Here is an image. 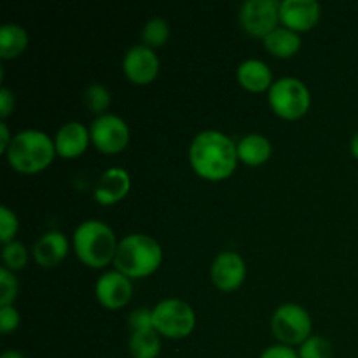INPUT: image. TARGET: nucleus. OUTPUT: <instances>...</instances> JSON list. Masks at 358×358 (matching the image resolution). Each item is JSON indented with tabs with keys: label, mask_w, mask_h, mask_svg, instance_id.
Here are the masks:
<instances>
[{
	"label": "nucleus",
	"mask_w": 358,
	"mask_h": 358,
	"mask_svg": "<svg viewBox=\"0 0 358 358\" xmlns=\"http://www.w3.org/2000/svg\"><path fill=\"white\" fill-rule=\"evenodd\" d=\"M192 170L206 180H224L236 170L238 147L226 133L205 129L189 145Z\"/></svg>",
	"instance_id": "obj_1"
},
{
	"label": "nucleus",
	"mask_w": 358,
	"mask_h": 358,
	"mask_svg": "<svg viewBox=\"0 0 358 358\" xmlns=\"http://www.w3.org/2000/svg\"><path fill=\"white\" fill-rule=\"evenodd\" d=\"M73 250L83 264L100 269L114 262L117 252V238L112 227L103 220H84L73 231Z\"/></svg>",
	"instance_id": "obj_2"
},
{
	"label": "nucleus",
	"mask_w": 358,
	"mask_h": 358,
	"mask_svg": "<svg viewBox=\"0 0 358 358\" xmlns=\"http://www.w3.org/2000/svg\"><path fill=\"white\" fill-rule=\"evenodd\" d=\"M6 156L13 170L23 175L38 173L55 159V140L41 129H23L13 136Z\"/></svg>",
	"instance_id": "obj_3"
},
{
	"label": "nucleus",
	"mask_w": 358,
	"mask_h": 358,
	"mask_svg": "<svg viewBox=\"0 0 358 358\" xmlns=\"http://www.w3.org/2000/svg\"><path fill=\"white\" fill-rule=\"evenodd\" d=\"M163 262V248L156 238L133 233L122 238L115 252L114 266L128 278H145L157 271Z\"/></svg>",
	"instance_id": "obj_4"
},
{
	"label": "nucleus",
	"mask_w": 358,
	"mask_h": 358,
	"mask_svg": "<svg viewBox=\"0 0 358 358\" xmlns=\"http://www.w3.org/2000/svg\"><path fill=\"white\" fill-rule=\"evenodd\" d=\"M269 107L276 115L289 121L303 117L311 105V93L297 77H282L268 91Z\"/></svg>",
	"instance_id": "obj_5"
},
{
	"label": "nucleus",
	"mask_w": 358,
	"mask_h": 358,
	"mask_svg": "<svg viewBox=\"0 0 358 358\" xmlns=\"http://www.w3.org/2000/svg\"><path fill=\"white\" fill-rule=\"evenodd\" d=\"M154 329L168 339H184L194 331L196 313L185 301L170 297L157 303L152 310Z\"/></svg>",
	"instance_id": "obj_6"
},
{
	"label": "nucleus",
	"mask_w": 358,
	"mask_h": 358,
	"mask_svg": "<svg viewBox=\"0 0 358 358\" xmlns=\"http://www.w3.org/2000/svg\"><path fill=\"white\" fill-rule=\"evenodd\" d=\"M311 317L306 308L296 303L280 304L271 317V331L280 345H303L311 336Z\"/></svg>",
	"instance_id": "obj_7"
},
{
	"label": "nucleus",
	"mask_w": 358,
	"mask_h": 358,
	"mask_svg": "<svg viewBox=\"0 0 358 358\" xmlns=\"http://www.w3.org/2000/svg\"><path fill=\"white\" fill-rule=\"evenodd\" d=\"M91 143L103 154H119L129 143V126L119 115H98L90 126Z\"/></svg>",
	"instance_id": "obj_8"
},
{
	"label": "nucleus",
	"mask_w": 358,
	"mask_h": 358,
	"mask_svg": "<svg viewBox=\"0 0 358 358\" xmlns=\"http://www.w3.org/2000/svg\"><path fill=\"white\" fill-rule=\"evenodd\" d=\"M280 2L276 0H247L240 9V23L247 34L266 38L278 28Z\"/></svg>",
	"instance_id": "obj_9"
},
{
	"label": "nucleus",
	"mask_w": 358,
	"mask_h": 358,
	"mask_svg": "<svg viewBox=\"0 0 358 358\" xmlns=\"http://www.w3.org/2000/svg\"><path fill=\"white\" fill-rule=\"evenodd\" d=\"M122 72L133 84L145 86L159 73V58L149 45H131L122 58Z\"/></svg>",
	"instance_id": "obj_10"
},
{
	"label": "nucleus",
	"mask_w": 358,
	"mask_h": 358,
	"mask_svg": "<svg viewBox=\"0 0 358 358\" xmlns=\"http://www.w3.org/2000/svg\"><path fill=\"white\" fill-rule=\"evenodd\" d=\"M98 303L107 310H121L131 301L133 285L131 278L122 275L121 271H107L98 278L94 285Z\"/></svg>",
	"instance_id": "obj_11"
},
{
	"label": "nucleus",
	"mask_w": 358,
	"mask_h": 358,
	"mask_svg": "<svg viewBox=\"0 0 358 358\" xmlns=\"http://www.w3.org/2000/svg\"><path fill=\"white\" fill-rule=\"evenodd\" d=\"M210 276L217 289L222 292H233L243 285L245 276H247V266H245L243 257L236 252H220L213 261Z\"/></svg>",
	"instance_id": "obj_12"
},
{
	"label": "nucleus",
	"mask_w": 358,
	"mask_h": 358,
	"mask_svg": "<svg viewBox=\"0 0 358 358\" xmlns=\"http://www.w3.org/2000/svg\"><path fill=\"white\" fill-rule=\"evenodd\" d=\"M320 3L317 0H283L280 2V21L294 31H308L320 20Z\"/></svg>",
	"instance_id": "obj_13"
},
{
	"label": "nucleus",
	"mask_w": 358,
	"mask_h": 358,
	"mask_svg": "<svg viewBox=\"0 0 358 358\" xmlns=\"http://www.w3.org/2000/svg\"><path fill=\"white\" fill-rule=\"evenodd\" d=\"M131 189V177L121 166H114L105 170L94 185V199L100 205H115L128 196Z\"/></svg>",
	"instance_id": "obj_14"
},
{
	"label": "nucleus",
	"mask_w": 358,
	"mask_h": 358,
	"mask_svg": "<svg viewBox=\"0 0 358 358\" xmlns=\"http://www.w3.org/2000/svg\"><path fill=\"white\" fill-rule=\"evenodd\" d=\"M91 142L90 129L79 121L65 122L55 136L56 154L63 159H76L83 156Z\"/></svg>",
	"instance_id": "obj_15"
},
{
	"label": "nucleus",
	"mask_w": 358,
	"mask_h": 358,
	"mask_svg": "<svg viewBox=\"0 0 358 358\" xmlns=\"http://www.w3.org/2000/svg\"><path fill=\"white\" fill-rule=\"evenodd\" d=\"M69 252V238L62 231H48L34 245V259L42 268H55Z\"/></svg>",
	"instance_id": "obj_16"
},
{
	"label": "nucleus",
	"mask_w": 358,
	"mask_h": 358,
	"mask_svg": "<svg viewBox=\"0 0 358 358\" xmlns=\"http://www.w3.org/2000/svg\"><path fill=\"white\" fill-rule=\"evenodd\" d=\"M236 77L241 87H245L250 93L269 91V87L275 83L268 63L257 58H248L245 62H241L236 70Z\"/></svg>",
	"instance_id": "obj_17"
},
{
	"label": "nucleus",
	"mask_w": 358,
	"mask_h": 358,
	"mask_svg": "<svg viewBox=\"0 0 358 358\" xmlns=\"http://www.w3.org/2000/svg\"><path fill=\"white\" fill-rule=\"evenodd\" d=\"M236 147L238 159L243 161L248 166H261V164H264L273 154L271 142H269L268 136L261 135V133L245 135L243 138L236 143Z\"/></svg>",
	"instance_id": "obj_18"
},
{
	"label": "nucleus",
	"mask_w": 358,
	"mask_h": 358,
	"mask_svg": "<svg viewBox=\"0 0 358 358\" xmlns=\"http://www.w3.org/2000/svg\"><path fill=\"white\" fill-rule=\"evenodd\" d=\"M264 48L276 58H290L301 49V37L290 28L278 27L264 38Z\"/></svg>",
	"instance_id": "obj_19"
},
{
	"label": "nucleus",
	"mask_w": 358,
	"mask_h": 358,
	"mask_svg": "<svg viewBox=\"0 0 358 358\" xmlns=\"http://www.w3.org/2000/svg\"><path fill=\"white\" fill-rule=\"evenodd\" d=\"M28 34L21 24L6 23L0 27V58L14 59L27 49Z\"/></svg>",
	"instance_id": "obj_20"
},
{
	"label": "nucleus",
	"mask_w": 358,
	"mask_h": 358,
	"mask_svg": "<svg viewBox=\"0 0 358 358\" xmlns=\"http://www.w3.org/2000/svg\"><path fill=\"white\" fill-rule=\"evenodd\" d=\"M133 358H157L161 353V339L156 331L131 332L128 341Z\"/></svg>",
	"instance_id": "obj_21"
},
{
	"label": "nucleus",
	"mask_w": 358,
	"mask_h": 358,
	"mask_svg": "<svg viewBox=\"0 0 358 358\" xmlns=\"http://www.w3.org/2000/svg\"><path fill=\"white\" fill-rule=\"evenodd\" d=\"M168 37H170V24L164 17H150L142 30L143 44L152 49L164 45Z\"/></svg>",
	"instance_id": "obj_22"
},
{
	"label": "nucleus",
	"mask_w": 358,
	"mask_h": 358,
	"mask_svg": "<svg viewBox=\"0 0 358 358\" xmlns=\"http://www.w3.org/2000/svg\"><path fill=\"white\" fill-rule=\"evenodd\" d=\"M84 105L90 108L93 114L103 115L107 114L108 107H110V93H108L107 87L103 84H91L84 91Z\"/></svg>",
	"instance_id": "obj_23"
},
{
	"label": "nucleus",
	"mask_w": 358,
	"mask_h": 358,
	"mask_svg": "<svg viewBox=\"0 0 358 358\" xmlns=\"http://www.w3.org/2000/svg\"><path fill=\"white\" fill-rule=\"evenodd\" d=\"M2 261H3V268H7L9 271H20L27 266L28 262V250L21 241H9V243L3 245L2 248Z\"/></svg>",
	"instance_id": "obj_24"
},
{
	"label": "nucleus",
	"mask_w": 358,
	"mask_h": 358,
	"mask_svg": "<svg viewBox=\"0 0 358 358\" xmlns=\"http://www.w3.org/2000/svg\"><path fill=\"white\" fill-rule=\"evenodd\" d=\"M297 353L299 358H332V345L324 336H310Z\"/></svg>",
	"instance_id": "obj_25"
},
{
	"label": "nucleus",
	"mask_w": 358,
	"mask_h": 358,
	"mask_svg": "<svg viewBox=\"0 0 358 358\" xmlns=\"http://www.w3.org/2000/svg\"><path fill=\"white\" fill-rule=\"evenodd\" d=\"M17 278L7 268L0 269V306H13L17 297Z\"/></svg>",
	"instance_id": "obj_26"
},
{
	"label": "nucleus",
	"mask_w": 358,
	"mask_h": 358,
	"mask_svg": "<svg viewBox=\"0 0 358 358\" xmlns=\"http://www.w3.org/2000/svg\"><path fill=\"white\" fill-rule=\"evenodd\" d=\"M17 227H20V222H17L16 213L9 206H2L0 208V240L3 245L14 240Z\"/></svg>",
	"instance_id": "obj_27"
},
{
	"label": "nucleus",
	"mask_w": 358,
	"mask_h": 358,
	"mask_svg": "<svg viewBox=\"0 0 358 358\" xmlns=\"http://www.w3.org/2000/svg\"><path fill=\"white\" fill-rule=\"evenodd\" d=\"M128 327L131 329V332L156 331L154 329L152 310H149V308H136V310H133L128 317Z\"/></svg>",
	"instance_id": "obj_28"
},
{
	"label": "nucleus",
	"mask_w": 358,
	"mask_h": 358,
	"mask_svg": "<svg viewBox=\"0 0 358 358\" xmlns=\"http://www.w3.org/2000/svg\"><path fill=\"white\" fill-rule=\"evenodd\" d=\"M21 317L14 306H0V332L9 334L20 327Z\"/></svg>",
	"instance_id": "obj_29"
},
{
	"label": "nucleus",
	"mask_w": 358,
	"mask_h": 358,
	"mask_svg": "<svg viewBox=\"0 0 358 358\" xmlns=\"http://www.w3.org/2000/svg\"><path fill=\"white\" fill-rule=\"evenodd\" d=\"M259 358H299V353H297L292 346L275 345L269 346L268 350H264Z\"/></svg>",
	"instance_id": "obj_30"
},
{
	"label": "nucleus",
	"mask_w": 358,
	"mask_h": 358,
	"mask_svg": "<svg viewBox=\"0 0 358 358\" xmlns=\"http://www.w3.org/2000/svg\"><path fill=\"white\" fill-rule=\"evenodd\" d=\"M14 103H16V100H14L13 91L9 87H2L0 90V117H2V121L9 117L14 108Z\"/></svg>",
	"instance_id": "obj_31"
},
{
	"label": "nucleus",
	"mask_w": 358,
	"mask_h": 358,
	"mask_svg": "<svg viewBox=\"0 0 358 358\" xmlns=\"http://www.w3.org/2000/svg\"><path fill=\"white\" fill-rule=\"evenodd\" d=\"M10 142H13V136H10L9 128H7L6 122H0V152L6 154L9 149Z\"/></svg>",
	"instance_id": "obj_32"
},
{
	"label": "nucleus",
	"mask_w": 358,
	"mask_h": 358,
	"mask_svg": "<svg viewBox=\"0 0 358 358\" xmlns=\"http://www.w3.org/2000/svg\"><path fill=\"white\" fill-rule=\"evenodd\" d=\"M0 358H24V355L21 352H17V350H7V352H3Z\"/></svg>",
	"instance_id": "obj_33"
},
{
	"label": "nucleus",
	"mask_w": 358,
	"mask_h": 358,
	"mask_svg": "<svg viewBox=\"0 0 358 358\" xmlns=\"http://www.w3.org/2000/svg\"><path fill=\"white\" fill-rule=\"evenodd\" d=\"M350 150H352L353 156H355L357 159H358V133H355V135H353L352 142H350Z\"/></svg>",
	"instance_id": "obj_34"
}]
</instances>
